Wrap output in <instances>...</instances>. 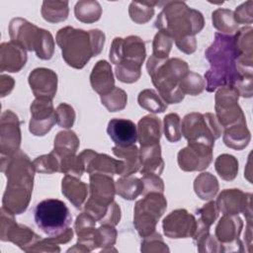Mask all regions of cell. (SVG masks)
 <instances>
[{"instance_id": "obj_5", "label": "cell", "mask_w": 253, "mask_h": 253, "mask_svg": "<svg viewBox=\"0 0 253 253\" xmlns=\"http://www.w3.org/2000/svg\"><path fill=\"white\" fill-rule=\"evenodd\" d=\"M146 69L158 94L168 104H178L185 98L179 82L188 73V63L180 58H158L153 55L147 59Z\"/></svg>"}, {"instance_id": "obj_20", "label": "cell", "mask_w": 253, "mask_h": 253, "mask_svg": "<svg viewBox=\"0 0 253 253\" xmlns=\"http://www.w3.org/2000/svg\"><path fill=\"white\" fill-rule=\"evenodd\" d=\"M90 197L87 201L99 206L108 207L116 195V182L113 176L93 173L89 174Z\"/></svg>"}, {"instance_id": "obj_19", "label": "cell", "mask_w": 253, "mask_h": 253, "mask_svg": "<svg viewBox=\"0 0 253 253\" xmlns=\"http://www.w3.org/2000/svg\"><path fill=\"white\" fill-rule=\"evenodd\" d=\"M31 90L36 98L52 100L57 91V74L48 68H35L28 77Z\"/></svg>"}, {"instance_id": "obj_12", "label": "cell", "mask_w": 253, "mask_h": 253, "mask_svg": "<svg viewBox=\"0 0 253 253\" xmlns=\"http://www.w3.org/2000/svg\"><path fill=\"white\" fill-rule=\"evenodd\" d=\"M145 56V43L137 36H128L125 39L115 38L109 51L110 60L115 65L126 60L142 65Z\"/></svg>"}, {"instance_id": "obj_1", "label": "cell", "mask_w": 253, "mask_h": 253, "mask_svg": "<svg viewBox=\"0 0 253 253\" xmlns=\"http://www.w3.org/2000/svg\"><path fill=\"white\" fill-rule=\"evenodd\" d=\"M1 172L7 178L2 207L14 214L23 213L31 201L34 187L35 167L22 150L8 156H1Z\"/></svg>"}, {"instance_id": "obj_53", "label": "cell", "mask_w": 253, "mask_h": 253, "mask_svg": "<svg viewBox=\"0 0 253 253\" xmlns=\"http://www.w3.org/2000/svg\"><path fill=\"white\" fill-rule=\"evenodd\" d=\"M120 220H121V208L118 205V203L113 201L110 204L107 210V212L105 213L103 218L98 222H100V224H110V225L116 226L120 222Z\"/></svg>"}, {"instance_id": "obj_6", "label": "cell", "mask_w": 253, "mask_h": 253, "mask_svg": "<svg viewBox=\"0 0 253 253\" xmlns=\"http://www.w3.org/2000/svg\"><path fill=\"white\" fill-rule=\"evenodd\" d=\"M9 36L12 42L26 50L35 51L42 60H48L53 55L55 43L50 32L37 27L26 19H12L9 23Z\"/></svg>"}, {"instance_id": "obj_36", "label": "cell", "mask_w": 253, "mask_h": 253, "mask_svg": "<svg viewBox=\"0 0 253 253\" xmlns=\"http://www.w3.org/2000/svg\"><path fill=\"white\" fill-rule=\"evenodd\" d=\"M137 103L142 109L152 114L163 113L167 109V103L153 89H144L140 91L137 96Z\"/></svg>"}, {"instance_id": "obj_52", "label": "cell", "mask_w": 253, "mask_h": 253, "mask_svg": "<svg viewBox=\"0 0 253 253\" xmlns=\"http://www.w3.org/2000/svg\"><path fill=\"white\" fill-rule=\"evenodd\" d=\"M218 212L215 202L213 201H210L197 211V213L200 215V219L210 227L217 218Z\"/></svg>"}, {"instance_id": "obj_48", "label": "cell", "mask_w": 253, "mask_h": 253, "mask_svg": "<svg viewBox=\"0 0 253 253\" xmlns=\"http://www.w3.org/2000/svg\"><path fill=\"white\" fill-rule=\"evenodd\" d=\"M56 124L63 128H70L75 122V111L73 107L66 103H61L55 109Z\"/></svg>"}, {"instance_id": "obj_46", "label": "cell", "mask_w": 253, "mask_h": 253, "mask_svg": "<svg viewBox=\"0 0 253 253\" xmlns=\"http://www.w3.org/2000/svg\"><path fill=\"white\" fill-rule=\"evenodd\" d=\"M173 42V39L167 33L158 31L152 42V55L158 58L169 57Z\"/></svg>"}, {"instance_id": "obj_11", "label": "cell", "mask_w": 253, "mask_h": 253, "mask_svg": "<svg viewBox=\"0 0 253 253\" xmlns=\"http://www.w3.org/2000/svg\"><path fill=\"white\" fill-rule=\"evenodd\" d=\"M239 93L232 86L219 87L214 96L215 117L224 128L246 122L244 113L238 105Z\"/></svg>"}, {"instance_id": "obj_43", "label": "cell", "mask_w": 253, "mask_h": 253, "mask_svg": "<svg viewBox=\"0 0 253 253\" xmlns=\"http://www.w3.org/2000/svg\"><path fill=\"white\" fill-rule=\"evenodd\" d=\"M252 28L244 27L237 30L234 38L235 45L240 53V55L245 57H253V37Z\"/></svg>"}, {"instance_id": "obj_39", "label": "cell", "mask_w": 253, "mask_h": 253, "mask_svg": "<svg viewBox=\"0 0 253 253\" xmlns=\"http://www.w3.org/2000/svg\"><path fill=\"white\" fill-rule=\"evenodd\" d=\"M118 232L114 225L101 224L95 229L94 233V243L95 247L102 248V251L112 250V247L116 243Z\"/></svg>"}, {"instance_id": "obj_30", "label": "cell", "mask_w": 253, "mask_h": 253, "mask_svg": "<svg viewBox=\"0 0 253 253\" xmlns=\"http://www.w3.org/2000/svg\"><path fill=\"white\" fill-rule=\"evenodd\" d=\"M79 144V138L74 131L62 130L59 131L54 138L52 151L58 156V158L69 155H76Z\"/></svg>"}, {"instance_id": "obj_47", "label": "cell", "mask_w": 253, "mask_h": 253, "mask_svg": "<svg viewBox=\"0 0 253 253\" xmlns=\"http://www.w3.org/2000/svg\"><path fill=\"white\" fill-rule=\"evenodd\" d=\"M59 172L80 178L85 172V166L79 155H69L59 158Z\"/></svg>"}, {"instance_id": "obj_32", "label": "cell", "mask_w": 253, "mask_h": 253, "mask_svg": "<svg viewBox=\"0 0 253 253\" xmlns=\"http://www.w3.org/2000/svg\"><path fill=\"white\" fill-rule=\"evenodd\" d=\"M143 183L141 179L129 176H122L116 182V194L125 200L132 201L142 194Z\"/></svg>"}, {"instance_id": "obj_3", "label": "cell", "mask_w": 253, "mask_h": 253, "mask_svg": "<svg viewBox=\"0 0 253 253\" xmlns=\"http://www.w3.org/2000/svg\"><path fill=\"white\" fill-rule=\"evenodd\" d=\"M105 40V34L98 29L84 31L70 26L58 30L55 37L62 58L75 69H82L91 57L100 54Z\"/></svg>"}, {"instance_id": "obj_4", "label": "cell", "mask_w": 253, "mask_h": 253, "mask_svg": "<svg viewBox=\"0 0 253 253\" xmlns=\"http://www.w3.org/2000/svg\"><path fill=\"white\" fill-rule=\"evenodd\" d=\"M161 12L156 17L154 27L167 33L173 41L196 36L205 26L203 14L190 8L183 1H163Z\"/></svg>"}, {"instance_id": "obj_25", "label": "cell", "mask_w": 253, "mask_h": 253, "mask_svg": "<svg viewBox=\"0 0 253 253\" xmlns=\"http://www.w3.org/2000/svg\"><path fill=\"white\" fill-rule=\"evenodd\" d=\"M88 186L79 178L65 175L61 181V193L77 209H80L88 195Z\"/></svg>"}, {"instance_id": "obj_38", "label": "cell", "mask_w": 253, "mask_h": 253, "mask_svg": "<svg viewBox=\"0 0 253 253\" xmlns=\"http://www.w3.org/2000/svg\"><path fill=\"white\" fill-rule=\"evenodd\" d=\"M214 168L222 180L232 181L238 173V161L233 155L224 153L215 159Z\"/></svg>"}, {"instance_id": "obj_31", "label": "cell", "mask_w": 253, "mask_h": 253, "mask_svg": "<svg viewBox=\"0 0 253 253\" xmlns=\"http://www.w3.org/2000/svg\"><path fill=\"white\" fill-rule=\"evenodd\" d=\"M218 181L210 172H203L194 181V191L196 195L204 201L211 200L218 192Z\"/></svg>"}, {"instance_id": "obj_22", "label": "cell", "mask_w": 253, "mask_h": 253, "mask_svg": "<svg viewBox=\"0 0 253 253\" xmlns=\"http://www.w3.org/2000/svg\"><path fill=\"white\" fill-rule=\"evenodd\" d=\"M107 132L117 146L132 145L137 140V126L130 120L112 119L108 123Z\"/></svg>"}, {"instance_id": "obj_28", "label": "cell", "mask_w": 253, "mask_h": 253, "mask_svg": "<svg viewBox=\"0 0 253 253\" xmlns=\"http://www.w3.org/2000/svg\"><path fill=\"white\" fill-rule=\"evenodd\" d=\"M123 168V162L120 159H115L108 154L96 153L95 156L86 166L85 172L88 174L101 173L110 176L121 175Z\"/></svg>"}, {"instance_id": "obj_17", "label": "cell", "mask_w": 253, "mask_h": 253, "mask_svg": "<svg viewBox=\"0 0 253 253\" xmlns=\"http://www.w3.org/2000/svg\"><path fill=\"white\" fill-rule=\"evenodd\" d=\"M21 122L18 116L10 110L4 111L0 119V152L1 156H8L20 150Z\"/></svg>"}, {"instance_id": "obj_54", "label": "cell", "mask_w": 253, "mask_h": 253, "mask_svg": "<svg viewBox=\"0 0 253 253\" xmlns=\"http://www.w3.org/2000/svg\"><path fill=\"white\" fill-rule=\"evenodd\" d=\"M175 44L179 50L186 54L194 53L197 49V40L195 36L187 37L178 41H175Z\"/></svg>"}, {"instance_id": "obj_9", "label": "cell", "mask_w": 253, "mask_h": 253, "mask_svg": "<svg viewBox=\"0 0 253 253\" xmlns=\"http://www.w3.org/2000/svg\"><path fill=\"white\" fill-rule=\"evenodd\" d=\"M167 209V201L163 193H148L134 206L133 224L140 237L144 238L156 231L159 218Z\"/></svg>"}, {"instance_id": "obj_2", "label": "cell", "mask_w": 253, "mask_h": 253, "mask_svg": "<svg viewBox=\"0 0 253 253\" xmlns=\"http://www.w3.org/2000/svg\"><path fill=\"white\" fill-rule=\"evenodd\" d=\"M205 56L211 64L206 72V89L213 92L219 87H234L243 77L236 67V60L240 53L235 45L232 35L214 34L212 43L207 48Z\"/></svg>"}, {"instance_id": "obj_33", "label": "cell", "mask_w": 253, "mask_h": 253, "mask_svg": "<svg viewBox=\"0 0 253 253\" xmlns=\"http://www.w3.org/2000/svg\"><path fill=\"white\" fill-rule=\"evenodd\" d=\"M44 21L56 24L67 19L69 14L68 1H43L41 9Z\"/></svg>"}, {"instance_id": "obj_15", "label": "cell", "mask_w": 253, "mask_h": 253, "mask_svg": "<svg viewBox=\"0 0 253 253\" xmlns=\"http://www.w3.org/2000/svg\"><path fill=\"white\" fill-rule=\"evenodd\" d=\"M212 148L200 142H188L177 155L180 169L186 172L205 170L212 161Z\"/></svg>"}, {"instance_id": "obj_44", "label": "cell", "mask_w": 253, "mask_h": 253, "mask_svg": "<svg viewBox=\"0 0 253 253\" xmlns=\"http://www.w3.org/2000/svg\"><path fill=\"white\" fill-rule=\"evenodd\" d=\"M33 164L36 172L39 173L53 174L55 172H59L60 170L59 158L53 151L37 157L33 161Z\"/></svg>"}, {"instance_id": "obj_50", "label": "cell", "mask_w": 253, "mask_h": 253, "mask_svg": "<svg viewBox=\"0 0 253 253\" xmlns=\"http://www.w3.org/2000/svg\"><path fill=\"white\" fill-rule=\"evenodd\" d=\"M141 181L143 183V191L141 195H146L148 193L156 192L163 193L164 192V183L163 180L159 177V175L152 173L142 174Z\"/></svg>"}, {"instance_id": "obj_29", "label": "cell", "mask_w": 253, "mask_h": 253, "mask_svg": "<svg viewBox=\"0 0 253 253\" xmlns=\"http://www.w3.org/2000/svg\"><path fill=\"white\" fill-rule=\"evenodd\" d=\"M223 143L232 149L242 150L245 148L251 139L250 131L246 122L238 123L223 129Z\"/></svg>"}, {"instance_id": "obj_27", "label": "cell", "mask_w": 253, "mask_h": 253, "mask_svg": "<svg viewBox=\"0 0 253 253\" xmlns=\"http://www.w3.org/2000/svg\"><path fill=\"white\" fill-rule=\"evenodd\" d=\"M113 153L120 158L123 162V168L121 176H129L141 168L139 149L135 144L128 146H114L112 148Z\"/></svg>"}, {"instance_id": "obj_10", "label": "cell", "mask_w": 253, "mask_h": 253, "mask_svg": "<svg viewBox=\"0 0 253 253\" xmlns=\"http://www.w3.org/2000/svg\"><path fill=\"white\" fill-rule=\"evenodd\" d=\"M0 239L14 243L25 252H29L42 239L30 227L18 223L15 219V214L4 207L0 211Z\"/></svg>"}, {"instance_id": "obj_42", "label": "cell", "mask_w": 253, "mask_h": 253, "mask_svg": "<svg viewBox=\"0 0 253 253\" xmlns=\"http://www.w3.org/2000/svg\"><path fill=\"white\" fill-rule=\"evenodd\" d=\"M179 88L184 95L197 96L206 89V81L200 74L189 70L179 82Z\"/></svg>"}, {"instance_id": "obj_40", "label": "cell", "mask_w": 253, "mask_h": 253, "mask_svg": "<svg viewBox=\"0 0 253 253\" xmlns=\"http://www.w3.org/2000/svg\"><path fill=\"white\" fill-rule=\"evenodd\" d=\"M100 99L102 105H104L106 109L112 113L124 110L127 104L126 93L123 89L116 86L109 93L101 95Z\"/></svg>"}, {"instance_id": "obj_18", "label": "cell", "mask_w": 253, "mask_h": 253, "mask_svg": "<svg viewBox=\"0 0 253 253\" xmlns=\"http://www.w3.org/2000/svg\"><path fill=\"white\" fill-rule=\"evenodd\" d=\"M196 226V217L185 209H178L171 211L162 221L164 234L174 239L192 237Z\"/></svg>"}, {"instance_id": "obj_34", "label": "cell", "mask_w": 253, "mask_h": 253, "mask_svg": "<svg viewBox=\"0 0 253 253\" xmlns=\"http://www.w3.org/2000/svg\"><path fill=\"white\" fill-rule=\"evenodd\" d=\"M75 18L82 23L92 24L100 20L102 16V7L95 0H81L74 7Z\"/></svg>"}, {"instance_id": "obj_26", "label": "cell", "mask_w": 253, "mask_h": 253, "mask_svg": "<svg viewBox=\"0 0 253 253\" xmlns=\"http://www.w3.org/2000/svg\"><path fill=\"white\" fill-rule=\"evenodd\" d=\"M139 157L141 174L152 173L160 175L164 169V161L161 156V146L159 143L147 146H140Z\"/></svg>"}, {"instance_id": "obj_56", "label": "cell", "mask_w": 253, "mask_h": 253, "mask_svg": "<svg viewBox=\"0 0 253 253\" xmlns=\"http://www.w3.org/2000/svg\"><path fill=\"white\" fill-rule=\"evenodd\" d=\"M73 238V229L72 228H67L65 229L63 232H61L60 234L58 235H55V236H49L47 238H45L48 242L52 243V244H55V245H58V244H64V243H67L69 242L70 240H72Z\"/></svg>"}, {"instance_id": "obj_37", "label": "cell", "mask_w": 253, "mask_h": 253, "mask_svg": "<svg viewBox=\"0 0 253 253\" xmlns=\"http://www.w3.org/2000/svg\"><path fill=\"white\" fill-rule=\"evenodd\" d=\"M159 6V1H143L130 2L128 7V15L135 24H145L154 15V6Z\"/></svg>"}, {"instance_id": "obj_55", "label": "cell", "mask_w": 253, "mask_h": 253, "mask_svg": "<svg viewBox=\"0 0 253 253\" xmlns=\"http://www.w3.org/2000/svg\"><path fill=\"white\" fill-rule=\"evenodd\" d=\"M59 251H60V248L58 247V245L48 242L45 238L39 240L29 250V252H59Z\"/></svg>"}, {"instance_id": "obj_21", "label": "cell", "mask_w": 253, "mask_h": 253, "mask_svg": "<svg viewBox=\"0 0 253 253\" xmlns=\"http://www.w3.org/2000/svg\"><path fill=\"white\" fill-rule=\"evenodd\" d=\"M26 49L10 41L0 45V70L1 72H19L27 63Z\"/></svg>"}, {"instance_id": "obj_16", "label": "cell", "mask_w": 253, "mask_h": 253, "mask_svg": "<svg viewBox=\"0 0 253 253\" xmlns=\"http://www.w3.org/2000/svg\"><path fill=\"white\" fill-rule=\"evenodd\" d=\"M29 130L36 136H43L56 124L52 100L36 98L30 107Z\"/></svg>"}, {"instance_id": "obj_23", "label": "cell", "mask_w": 253, "mask_h": 253, "mask_svg": "<svg viewBox=\"0 0 253 253\" xmlns=\"http://www.w3.org/2000/svg\"><path fill=\"white\" fill-rule=\"evenodd\" d=\"M90 84L100 96L109 93L115 87L112 66L107 60L101 59L96 62L90 74Z\"/></svg>"}, {"instance_id": "obj_49", "label": "cell", "mask_w": 253, "mask_h": 253, "mask_svg": "<svg viewBox=\"0 0 253 253\" xmlns=\"http://www.w3.org/2000/svg\"><path fill=\"white\" fill-rule=\"evenodd\" d=\"M141 252H169L167 244L163 241L162 236L158 232H153L152 234L143 238L140 247Z\"/></svg>"}, {"instance_id": "obj_8", "label": "cell", "mask_w": 253, "mask_h": 253, "mask_svg": "<svg viewBox=\"0 0 253 253\" xmlns=\"http://www.w3.org/2000/svg\"><path fill=\"white\" fill-rule=\"evenodd\" d=\"M37 226L46 235L55 236L67 229L71 223L69 209L60 200L46 199L40 202L34 211Z\"/></svg>"}, {"instance_id": "obj_41", "label": "cell", "mask_w": 253, "mask_h": 253, "mask_svg": "<svg viewBox=\"0 0 253 253\" xmlns=\"http://www.w3.org/2000/svg\"><path fill=\"white\" fill-rule=\"evenodd\" d=\"M115 74L123 83H134L141 75V65L133 61H122L115 65Z\"/></svg>"}, {"instance_id": "obj_24", "label": "cell", "mask_w": 253, "mask_h": 253, "mask_svg": "<svg viewBox=\"0 0 253 253\" xmlns=\"http://www.w3.org/2000/svg\"><path fill=\"white\" fill-rule=\"evenodd\" d=\"M161 132V122L155 116H144L139 120L137 124V139L140 143V146L159 143Z\"/></svg>"}, {"instance_id": "obj_14", "label": "cell", "mask_w": 253, "mask_h": 253, "mask_svg": "<svg viewBox=\"0 0 253 253\" xmlns=\"http://www.w3.org/2000/svg\"><path fill=\"white\" fill-rule=\"evenodd\" d=\"M242 228L243 221L238 214H223L218 220L215 226L214 236L222 244L224 252L245 251L243 243L239 239Z\"/></svg>"}, {"instance_id": "obj_13", "label": "cell", "mask_w": 253, "mask_h": 253, "mask_svg": "<svg viewBox=\"0 0 253 253\" xmlns=\"http://www.w3.org/2000/svg\"><path fill=\"white\" fill-rule=\"evenodd\" d=\"M218 211L223 214L243 213L247 223L252 222V194L239 189H225L219 193L215 201Z\"/></svg>"}, {"instance_id": "obj_45", "label": "cell", "mask_w": 253, "mask_h": 253, "mask_svg": "<svg viewBox=\"0 0 253 253\" xmlns=\"http://www.w3.org/2000/svg\"><path fill=\"white\" fill-rule=\"evenodd\" d=\"M163 130L168 141L178 142L181 139V119L178 114L170 113L164 117Z\"/></svg>"}, {"instance_id": "obj_57", "label": "cell", "mask_w": 253, "mask_h": 253, "mask_svg": "<svg viewBox=\"0 0 253 253\" xmlns=\"http://www.w3.org/2000/svg\"><path fill=\"white\" fill-rule=\"evenodd\" d=\"M15 85V81L11 76L5 75V74H1L0 77V94H1V98L6 97L7 95H9Z\"/></svg>"}, {"instance_id": "obj_51", "label": "cell", "mask_w": 253, "mask_h": 253, "mask_svg": "<svg viewBox=\"0 0 253 253\" xmlns=\"http://www.w3.org/2000/svg\"><path fill=\"white\" fill-rule=\"evenodd\" d=\"M234 19L236 23L239 24H248L251 25L253 22V1L248 0L238 7H236L235 11H233Z\"/></svg>"}, {"instance_id": "obj_35", "label": "cell", "mask_w": 253, "mask_h": 253, "mask_svg": "<svg viewBox=\"0 0 253 253\" xmlns=\"http://www.w3.org/2000/svg\"><path fill=\"white\" fill-rule=\"evenodd\" d=\"M212 26L224 35H232L237 32L238 24L234 19L233 11L218 8L211 13Z\"/></svg>"}, {"instance_id": "obj_7", "label": "cell", "mask_w": 253, "mask_h": 253, "mask_svg": "<svg viewBox=\"0 0 253 253\" xmlns=\"http://www.w3.org/2000/svg\"><path fill=\"white\" fill-rule=\"evenodd\" d=\"M223 127L211 113H190L181 123V133L188 142H200L211 147L214 146V140L219 138Z\"/></svg>"}]
</instances>
